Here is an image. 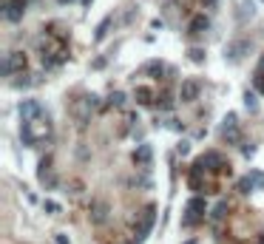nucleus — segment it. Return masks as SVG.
<instances>
[{
  "label": "nucleus",
  "mask_w": 264,
  "mask_h": 244,
  "mask_svg": "<svg viewBox=\"0 0 264 244\" xmlns=\"http://www.w3.org/2000/svg\"><path fill=\"white\" fill-rule=\"evenodd\" d=\"M20 134H23V142H26L29 148L49 142V139H51V122H49V116L40 114L37 119L23 122V131H20Z\"/></svg>",
  "instance_id": "1"
},
{
  "label": "nucleus",
  "mask_w": 264,
  "mask_h": 244,
  "mask_svg": "<svg viewBox=\"0 0 264 244\" xmlns=\"http://www.w3.org/2000/svg\"><path fill=\"white\" fill-rule=\"evenodd\" d=\"M99 108V97H94V94H88V97H83L80 103L74 105V119H77V125H88V119H91V114Z\"/></svg>",
  "instance_id": "2"
},
{
  "label": "nucleus",
  "mask_w": 264,
  "mask_h": 244,
  "mask_svg": "<svg viewBox=\"0 0 264 244\" xmlns=\"http://www.w3.org/2000/svg\"><path fill=\"white\" fill-rule=\"evenodd\" d=\"M205 213H208V208H205V199H202V196H193V199L188 201V216H185V227H196L199 221H205Z\"/></svg>",
  "instance_id": "3"
},
{
  "label": "nucleus",
  "mask_w": 264,
  "mask_h": 244,
  "mask_svg": "<svg viewBox=\"0 0 264 244\" xmlns=\"http://www.w3.org/2000/svg\"><path fill=\"white\" fill-rule=\"evenodd\" d=\"M154 219H156V208H154V205H148V208L139 213V225H136V241H142V238L151 233V227H154Z\"/></svg>",
  "instance_id": "4"
},
{
  "label": "nucleus",
  "mask_w": 264,
  "mask_h": 244,
  "mask_svg": "<svg viewBox=\"0 0 264 244\" xmlns=\"http://www.w3.org/2000/svg\"><path fill=\"white\" fill-rule=\"evenodd\" d=\"M23 68H26V54H23V51H9L6 60H3V74L12 77V74L23 71Z\"/></svg>",
  "instance_id": "5"
},
{
  "label": "nucleus",
  "mask_w": 264,
  "mask_h": 244,
  "mask_svg": "<svg viewBox=\"0 0 264 244\" xmlns=\"http://www.w3.org/2000/svg\"><path fill=\"white\" fill-rule=\"evenodd\" d=\"M221 136L230 142V145H239L241 142V134H239V122H236L233 114L225 116V122H221Z\"/></svg>",
  "instance_id": "6"
},
{
  "label": "nucleus",
  "mask_w": 264,
  "mask_h": 244,
  "mask_svg": "<svg viewBox=\"0 0 264 244\" xmlns=\"http://www.w3.org/2000/svg\"><path fill=\"white\" fill-rule=\"evenodd\" d=\"M26 14V0H6L3 3V17L12 20V23H17V20H23Z\"/></svg>",
  "instance_id": "7"
},
{
  "label": "nucleus",
  "mask_w": 264,
  "mask_h": 244,
  "mask_svg": "<svg viewBox=\"0 0 264 244\" xmlns=\"http://www.w3.org/2000/svg\"><path fill=\"white\" fill-rule=\"evenodd\" d=\"M40 114H46V111H43V105L37 103V99H23V103H20V119L23 122L37 119Z\"/></svg>",
  "instance_id": "8"
},
{
  "label": "nucleus",
  "mask_w": 264,
  "mask_h": 244,
  "mask_svg": "<svg viewBox=\"0 0 264 244\" xmlns=\"http://www.w3.org/2000/svg\"><path fill=\"white\" fill-rule=\"evenodd\" d=\"M196 97H199V83L196 79H185L182 88H179V99L182 103H193Z\"/></svg>",
  "instance_id": "9"
},
{
  "label": "nucleus",
  "mask_w": 264,
  "mask_h": 244,
  "mask_svg": "<svg viewBox=\"0 0 264 244\" xmlns=\"http://www.w3.org/2000/svg\"><path fill=\"white\" fill-rule=\"evenodd\" d=\"M247 49H250V43H247V40H236V43L228 46V51H225V54H228L230 60H241Z\"/></svg>",
  "instance_id": "10"
},
{
  "label": "nucleus",
  "mask_w": 264,
  "mask_h": 244,
  "mask_svg": "<svg viewBox=\"0 0 264 244\" xmlns=\"http://www.w3.org/2000/svg\"><path fill=\"white\" fill-rule=\"evenodd\" d=\"M105 219H108V205H105V201H94L91 205V221L94 225H103Z\"/></svg>",
  "instance_id": "11"
},
{
  "label": "nucleus",
  "mask_w": 264,
  "mask_h": 244,
  "mask_svg": "<svg viewBox=\"0 0 264 244\" xmlns=\"http://www.w3.org/2000/svg\"><path fill=\"white\" fill-rule=\"evenodd\" d=\"M208 29H210V20L205 17V14H196V17L191 20V37H199V34H205Z\"/></svg>",
  "instance_id": "12"
},
{
  "label": "nucleus",
  "mask_w": 264,
  "mask_h": 244,
  "mask_svg": "<svg viewBox=\"0 0 264 244\" xmlns=\"http://www.w3.org/2000/svg\"><path fill=\"white\" fill-rule=\"evenodd\" d=\"M134 162H136V168H148V165H151V145H139V148H136Z\"/></svg>",
  "instance_id": "13"
},
{
  "label": "nucleus",
  "mask_w": 264,
  "mask_h": 244,
  "mask_svg": "<svg viewBox=\"0 0 264 244\" xmlns=\"http://www.w3.org/2000/svg\"><path fill=\"white\" fill-rule=\"evenodd\" d=\"M154 91H151V88H145V86H139V88H136V103H139V105H151V103H154Z\"/></svg>",
  "instance_id": "14"
},
{
  "label": "nucleus",
  "mask_w": 264,
  "mask_h": 244,
  "mask_svg": "<svg viewBox=\"0 0 264 244\" xmlns=\"http://www.w3.org/2000/svg\"><path fill=\"white\" fill-rule=\"evenodd\" d=\"M225 216H228V201H219V205L213 208V213H210V219H213V221H221Z\"/></svg>",
  "instance_id": "15"
},
{
  "label": "nucleus",
  "mask_w": 264,
  "mask_h": 244,
  "mask_svg": "<svg viewBox=\"0 0 264 244\" xmlns=\"http://www.w3.org/2000/svg\"><path fill=\"white\" fill-rule=\"evenodd\" d=\"M108 105H114V108H119V105H125V94L123 91H114L108 97Z\"/></svg>",
  "instance_id": "16"
},
{
  "label": "nucleus",
  "mask_w": 264,
  "mask_h": 244,
  "mask_svg": "<svg viewBox=\"0 0 264 244\" xmlns=\"http://www.w3.org/2000/svg\"><path fill=\"white\" fill-rule=\"evenodd\" d=\"M156 99H159V108H162V111H171V108H173L171 94H162V97H156Z\"/></svg>",
  "instance_id": "17"
},
{
  "label": "nucleus",
  "mask_w": 264,
  "mask_h": 244,
  "mask_svg": "<svg viewBox=\"0 0 264 244\" xmlns=\"http://www.w3.org/2000/svg\"><path fill=\"white\" fill-rule=\"evenodd\" d=\"M245 105H247V111H256V108H258L256 94H250V91H247V94H245Z\"/></svg>",
  "instance_id": "18"
},
{
  "label": "nucleus",
  "mask_w": 264,
  "mask_h": 244,
  "mask_svg": "<svg viewBox=\"0 0 264 244\" xmlns=\"http://www.w3.org/2000/svg\"><path fill=\"white\" fill-rule=\"evenodd\" d=\"M253 188H256V185H253V179H250V176H247V179H241V182H239V193H250Z\"/></svg>",
  "instance_id": "19"
},
{
  "label": "nucleus",
  "mask_w": 264,
  "mask_h": 244,
  "mask_svg": "<svg viewBox=\"0 0 264 244\" xmlns=\"http://www.w3.org/2000/svg\"><path fill=\"white\" fill-rule=\"evenodd\" d=\"M108 26H111V17H105L103 23H99V29H97V34H94V37H97V40H103L105 31H108Z\"/></svg>",
  "instance_id": "20"
},
{
  "label": "nucleus",
  "mask_w": 264,
  "mask_h": 244,
  "mask_svg": "<svg viewBox=\"0 0 264 244\" xmlns=\"http://www.w3.org/2000/svg\"><path fill=\"white\" fill-rule=\"evenodd\" d=\"M250 179H253V185H256V188H264V173L261 171H253Z\"/></svg>",
  "instance_id": "21"
},
{
  "label": "nucleus",
  "mask_w": 264,
  "mask_h": 244,
  "mask_svg": "<svg viewBox=\"0 0 264 244\" xmlns=\"http://www.w3.org/2000/svg\"><path fill=\"white\" fill-rule=\"evenodd\" d=\"M145 71H148V74H162V63H148Z\"/></svg>",
  "instance_id": "22"
},
{
  "label": "nucleus",
  "mask_w": 264,
  "mask_h": 244,
  "mask_svg": "<svg viewBox=\"0 0 264 244\" xmlns=\"http://www.w3.org/2000/svg\"><path fill=\"white\" fill-rule=\"evenodd\" d=\"M191 60H193V63H202V60H205V51H202V49H191Z\"/></svg>",
  "instance_id": "23"
},
{
  "label": "nucleus",
  "mask_w": 264,
  "mask_h": 244,
  "mask_svg": "<svg viewBox=\"0 0 264 244\" xmlns=\"http://www.w3.org/2000/svg\"><path fill=\"white\" fill-rule=\"evenodd\" d=\"M241 153H245V156H253V153H256L253 142H241Z\"/></svg>",
  "instance_id": "24"
},
{
  "label": "nucleus",
  "mask_w": 264,
  "mask_h": 244,
  "mask_svg": "<svg viewBox=\"0 0 264 244\" xmlns=\"http://www.w3.org/2000/svg\"><path fill=\"white\" fill-rule=\"evenodd\" d=\"M256 88L264 94V71H256Z\"/></svg>",
  "instance_id": "25"
},
{
  "label": "nucleus",
  "mask_w": 264,
  "mask_h": 244,
  "mask_svg": "<svg viewBox=\"0 0 264 244\" xmlns=\"http://www.w3.org/2000/svg\"><path fill=\"white\" fill-rule=\"evenodd\" d=\"M46 210H49V213H60V205H57V201H46Z\"/></svg>",
  "instance_id": "26"
},
{
  "label": "nucleus",
  "mask_w": 264,
  "mask_h": 244,
  "mask_svg": "<svg viewBox=\"0 0 264 244\" xmlns=\"http://www.w3.org/2000/svg\"><path fill=\"white\" fill-rule=\"evenodd\" d=\"M188 151H191V142H182V145H179V153H182V156H188Z\"/></svg>",
  "instance_id": "27"
},
{
  "label": "nucleus",
  "mask_w": 264,
  "mask_h": 244,
  "mask_svg": "<svg viewBox=\"0 0 264 244\" xmlns=\"http://www.w3.org/2000/svg\"><path fill=\"white\" fill-rule=\"evenodd\" d=\"M205 3V9H216V3H219V0H202Z\"/></svg>",
  "instance_id": "28"
},
{
  "label": "nucleus",
  "mask_w": 264,
  "mask_h": 244,
  "mask_svg": "<svg viewBox=\"0 0 264 244\" xmlns=\"http://www.w3.org/2000/svg\"><path fill=\"white\" fill-rule=\"evenodd\" d=\"M258 71H264V57H261V63H258Z\"/></svg>",
  "instance_id": "29"
},
{
  "label": "nucleus",
  "mask_w": 264,
  "mask_h": 244,
  "mask_svg": "<svg viewBox=\"0 0 264 244\" xmlns=\"http://www.w3.org/2000/svg\"><path fill=\"white\" fill-rule=\"evenodd\" d=\"M256 244H264V233H261V236H258V241Z\"/></svg>",
  "instance_id": "30"
},
{
  "label": "nucleus",
  "mask_w": 264,
  "mask_h": 244,
  "mask_svg": "<svg viewBox=\"0 0 264 244\" xmlns=\"http://www.w3.org/2000/svg\"><path fill=\"white\" fill-rule=\"evenodd\" d=\"M60 3H66V0H60Z\"/></svg>",
  "instance_id": "31"
}]
</instances>
